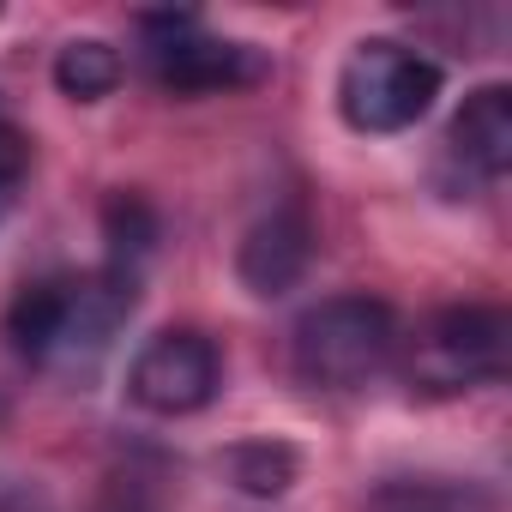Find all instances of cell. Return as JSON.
<instances>
[{"instance_id":"6da1fadb","label":"cell","mask_w":512,"mask_h":512,"mask_svg":"<svg viewBox=\"0 0 512 512\" xmlns=\"http://www.w3.org/2000/svg\"><path fill=\"white\" fill-rule=\"evenodd\" d=\"M139 302V284L121 272H85V278H43L19 290L7 308V338L31 368H61V374H91L109 338L127 326Z\"/></svg>"},{"instance_id":"7a4b0ae2","label":"cell","mask_w":512,"mask_h":512,"mask_svg":"<svg viewBox=\"0 0 512 512\" xmlns=\"http://www.w3.org/2000/svg\"><path fill=\"white\" fill-rule=\"evenodd\" d=\"M392 350H398V314L380 296H326L290 332L296 374L320 392H350L374 380L392 362Z\"/></svg>"},{"instance_id":"3957f363","label":"cell","mask_w":512,"mask_h":512,"mask_svg":"<svg viewBox=\"0 0 512 512\" xmlns=\"http://www.w3.org/2000/svg\"><path fill=\"white\" fill-rule=\"evenodd\" d=\"M440 97V67L392 37L356 43V55L338 73V109L356 133H404L416 127Z\"/></svg>"},{"instance_id":"277c9868","label":"cell","mask_w":512,"mask_h":512,"mask_svg":"<svg viewBox=\"0 0 512 512\" xmlns=\"http://www.w3.org/2000/svg\"><path fill=\"white\" fill-rule=\"evenodd\" d=\"M506 374V314L494 308H440L422 320L404 356V380L422 398H458Z\"/></svg>"},{"instance_id":"5b68a950","label":"cell","mask_w":512,"mask_h":512,"mask_svg":"<svg viewBox=\"0 0 512 512\" xmlns=\"http://www.w3.org/2000/svg\"><path fill=\"white\" fill-rule=\"evenodd\" d=\"M145 67L163 91L175 97H211V91H241L266 79V55L253 43L205 37L193 13H145Z\"/></svg>"},{"instance_id":"8992f818","label":"cell","mask_w":512,"mask_h":512,"mask_svg":"<svg viewBox=\"0 0 512 512\" xmlns=\"http://www.w3.org/2000/svg\"><path fill=\"white\" fill-rule=\"evenodd\" d=\"M217 386H223V356L193 326L157 332L127 368V398L151 416H193L217 398Z\"/></svg>"},{"instance_id":"52a82bcc","label":"cell","mask_w":512,"mask_h":512,"mask_svg":"<svg viewBox=\"0 0 512 512\" xmlns=\"http://www.w3.org/2000/svg\"><path fill=\"white\" fill-rule=\"evenodd\" d=\"M308 260H314V229L302 211H272L260 217L247 235H241V253H235V272L253 296H290L302 278H308Z\"/></svg>"},{"instance_id":"ba28073f","label":"cell","mask_w":512,"mask_h":512,"mask_svg":"<svg viewBox=\"0 0 512 512\" xmlns=\"http://www.w3.org/2000/svg\"><path fill=\"white\" fill-rule=\"evenodd\" d=\"M446 145L458 163H470L482 181H500L512 169V85H482L464 97V109L446 127Z\"/></svg>"},{"instance_id":"9c48e42d","label":"cell","mask_w":512,"mask_h":512,"mask_svg":"<svg viewBox=\"0 0 512 512\" xmlns=\"http://www.w3.org/2000/svg\"><path fill=\"white\" fill-rule=\"evenodd\" d=\"M217 470L235 494H253V500H278L290 494L296 482V452L284 440H241L229 452H217Z\"/></svg>"},{"instance_id":"30bf717a","label":"cell","mask_w":512,"mask_h":512,"mask_svg":"<svg viewBox=\"0 0 512 512\" xmlns=\"http://www.w3.org/2000/svg\"><path fill=\"white\" fill-rule=\"evenodd\" d=\"M121 55L103 43V37H73L61 55H55V85H61V97H73V103H103L115 85H121Z\"/></svg>"},{"instance_id":"8fae6325","label":"cell","mask_w":512,"mask_h":512,"mask_svg":"<svg viewBox=\"0 0 512 512\" xmlns=\"http://www.w3.org/2000/svg\"><path fill=\"white\" fill-rule=\"evenodd\" d=\"M103 235H109V272L133 278V266L145 260L151 241H157V211L139 193H115L103 205Z\"/></svg>"},{"instance_id":"7c38bea8","label":"cell","mask_w":512,"mask_h":512,"mask_svg":"<svg viewBox=\"0 0 512 512\" xmlns=\"http://www.w3.org/2000/svg\"><path fill=\"white\" fill-rule=\"evenodd\" d=\"M374 512H488L482 494H458V488H434V482H416V488H386L374 500Z\"/></svg>"},{"instance_id":"4fadbf2b","label":"cell","mask_w":512,"mask_h":512,"mask_svg":"<svg viewBox=\"0 0 512 512\" xmlns=\"http://www.w3.org/2000/svg\"><path fill=\"white\" fill-rule=\"evenodd\" d=\"M25 169H31V139H25L19 127L0 121V193L19 187V181H25Z\"/></svg>"},{"instance_id":"5bb4252c","label":"cell","mask_w":512,"mask_h":512,"mask_svg":"<svg viewBox=\"0 0 512 512\" xmlns=\"http://www.w3.org/2000/svg\"><path fill=\"white\" fill-rule=\"evenodd\" d=\"M0 416H7V398H0Z\"/></svg>"}]
</instances>
